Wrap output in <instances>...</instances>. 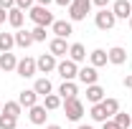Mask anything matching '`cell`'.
I'll return each mask as SVG.
<instances>
[{"label":"cell","instance_id":"1","mask_svg":"<svg viewBox=\"0 0 132 129\" xmlns=\"http://www.w3.org/2000/svg\"><path fill=\"white\" fill-rule=\"evenodd\" d=\"M28 15H31V20L36 25H41V28H48V25H53V20H56L48 8H41V5H33L31 10H28Z\"/></svg>","mask_w":132,"mask_h":129},{"label":"cell","instance_id":"2","mask_svg":"<svg viewBox=\"0 0 132 129\" xmlns=\"http://www.w3.org/2000/svg\"><path fill=\"white\" fill-rule=\"evenodd\" d=\"M92 10V0H74L69 5V20L71 23H79V20H86V13Z\"/></svg>","mask_w":132,"mask_h":129},{"label":"cell","instance_id":"3","mask_svg":"<svg viewBox=\"0 0 132 129\" xmlns=\"http://www.w3.org/2000/svg\"><path fill=\"white\" fill-rule=\"evenodd\" d=\"M114 23H117V18H114V13L109 8H102L97 15H94V25H97L99 31H112Z\"/></svg>","mask_w":132,"mask_h":129},{"label":"cell","instance_id":"4","mask_svg":"<svg viewBox=\"0 0 132 129\" xmlns=\"http://www.w3.org/2000/svg\"><path fill=\"white\" fill-rule=\"evenodd\" d=\"M64 112H66V119H71V122H79L84 116V104L79 99H69L64 101Z\"/></svg>","mask_w":132,"mask_h":129},{"label":"cell","instance_id":"5","mask_svg":"<svg viewBox=\"0 0 132 129\" xmlns=\"http://www.w3.org/2000/svg\"><path fill=\"white\" fill-rule=\"evenodd\" d=\"M15 73L18 76H23V79H31V76H36L38 73V68H36V58H20L18 61V66H15Z\"/></svg>","mask_w":132,"mask_h":129},{"label":"cell","instance_id":"6","mask_svg":"<svg viewBox=\"0 0 132 129\" xmlns=\"http://www.w3.org/2000/svg\"><path fill=\"white\" fill-rule=\"evenodd\" d=\"M56 71H59V76H61L64 81H74V79H76V73H79V66L66 58V61H61V63L56 66Z\"/></svg>","mask_w":132,"mask_h":129},{"label":"cell","instance_id":"7","mask_svg":"<svg viewBox=\"0 0 132 129\" xmlns=\"http://www.w3.org/2000/svg\"><path fill=\"white\" fill-rule=\"evenodd\" d=\"M112 13H114V18L119 20H130V15H132V3L130 0H114V5H112Z\"/></svg>","mask_w":132,"mask_h":129},{"label":"cell","instance_id":"8","mask_svg":"<svg viewBox=\"0 0 132 129\" xmlns=\"http://www.w3.org/2000/svg\"><path fill=\"white\" fill-rule=\"evenodd\" d=\"M76 79L81 81V84H86V86H94L99 81V73L94 66H84V68H79V73H76Z\"/></svg>","mask_w":132,"mask_h":129},{"label":"cell","instance_id":"9","mask_svg":"<svg viewBox=\"0 0 132 129\" xmlns=\"http://www.w3.org/2000/svg\"><path fill=\"white\" fill-rule=\"evenodd\" d=\"M56 56H51V53H43L38 61H36V68H38V73H51V71H56Z\"/></svg>","mask_w":132,"mask_h":129},{"label":"cell","instance_id":"10","mask_svg":"<svg viewBox=\"0 0 132 129\" xmlns=\"http://www.w3.org/2000/svg\"><path fill=\"white\" fill-rule=\"evenodd\" d=\"M46 106L43 104H36V106H31L28 109V119H31V124H36V127H41V124H46Z\"/></svg>","mask_w":132,"mask_h":129},{"label":"cell","instance_id":"11","mask_svg":"<svg viewBox=\"0 0 132 129\" xmlns=\"http://www.w3.org/2000/svg\"><path fill=\"white\" fill-rule=\"evenodd\" d=\"M51 31L56 33V38H64V41H66V38L74 33V25H71V20H53Z\"/></svg>","mask_w":132,"mask_h":129},{"label":"cell","instance_id":"12","mask_svg":"<svg viewBox=\"0 0 132 129\" xmlns=\"http://www.w3.org/2000/svg\"><path fill=\"white\" fill-rule=\"evenodd\" d=\"M18 104H20L23 109H31V106L38 104V94H36L33 89H23V91L18 94Z\"/></svg>","mask_w":132,"mask_h":129},{"label":"cell","instance_id":"13","mask_svg":"<svg viewBox=\"0 0 132 129\" xmlns=\"http://www.w3.org/2000/svg\"><path fill=\"white\" fill-rule=\"evenodd\" d=\"M104 94H107V91H104L99 84H94V86H86V101H89L92 106H94V104H102V101L107 99Z\"/></svg>","mask_w":132,"mask_h":129},{"label":"cell","instance_id":"14","mask_svg":"<svg viewBox=\"0 0 132 129\" xmlns=\"http://www.w3.org/2000/svg\"><path fill=\"white\" fill-rule=\"evenodd\" d=\"M107 61H109V63H114V66H122L125 61H127V51L122 48V46L109 48V51H107Z\"/></svg>","mask_w":132,"mask_h":129},{"label":"cell","instance_id":"15","mask_svg":"<svg viewBox=\"0 0 132 129\" xmlns=\"http://www.w3.org/2000/svg\"><path fill=\"white\" fill-rule=\"evenodd\" d=\"M76 94H79V89H76V84H74V81H64V84L59 86V96H61V101L76 99Z\"/></svg>","mask_w":132,"mask_h":129},{"label":"cell","instance_id":"16","mask_svg":"<svg viewBox=\"0 0 132 129\" xmlns=\"http://www.w3.org/2000/svg\"><path fill=\"white\" fill-rule=\"evenodd\" d=\"M69 61H74V63L86 61V48H84L81 43H71L69 46Z\"/></svg>","mask_w":132,"mask_h":129},{"label":"cell","instance_id":"17","mask_svg":"<svg viewBox=\"0 0 132 129\" xmlns=\"http://www.w3.org/2000/svg\"><path fill=\"white\" fill-rule=\"evenodd\" d=\"M107 63H109V61H107V51L104 48H94L89 53V66L99 68V66H107Z\"/></svg>","mask_w":132,"mask_h":129},{"label":"cell","instance_id":"18","mask_svg":"<svg viewBox=\"0 0 132 129\" xmlns=\"http://www.w3.org/2000/svg\"><path fill=\"white\" fill-rule=\"evenodd\" d=\"M33 91H36L38 96H48L51 91H53V86H51V81L43 76V79H36V84H33Z\"/></svg>","mask_w":132,"mask_h":129},{"label":"cell","instance_id":"19","mask_svg":"<svg viewBox=\"0 0 132 129\" xmlns=\"http://www.w3.org/2000/svg\"><path fill=\"white\" fill-rule=\"evenodd\" d=\"M13 35H15V46L18 48H28V46L36 43L33 35H31V31H18V33H13Z\"/></svg>","mask_w":132,"mask_h":129},{"label":"cell","instance_id":"20","mask_svg":"<svg viewBox=\"0 0 132 129\" xmlns=\"http://www.w3.org/2000/svg\"><path fill=\"white\" fill-rule=\"evenodd\" d=\"M23 20H26V13H23L20 8H10V10H8V23H10L13 28H20Z\"/></svg>","mask_w":132,"mask_h":129},{"label":"cell","instance_id":"21","mask_svg":"<svg viewBox=\"0 0 132 129\" xmlns=\"http://www.w3.org/2000/svg\"><path fill=\"white\" fill-rule=\"evenodd\" d=\"M48 48H51V56H66L69 53V46H66L64 38H53L48 43Z\"/></svg>","mask_w":132,"mask_h":129},{"label":"cell","instance_id":"22","mask_svg":"<svg viewBox=\"0 0 132 129\" xmlns=\"http://www.w3.org/2000/svg\"><path fill=\"white\" fill-rule=\"evenodd\" d=\"M15 46V35L13 33H0V53H10Z\"/></svg>","mask_w":132,"mask_h":129},{"label":"cell","instance_id":"23","mask_svg":"<svg viewBox=\"0 0 132 129\" xmlns=\"http://www.w3.org/2000/svg\"><path fill=\"white\" fill-rule=\"evenodd\" d=\"M0 114H8V116L18 119V116L23 114V106H20L18 101H5V104H3V112H0Z\"/></svg>","mask_w":132,"mask_h":129},{"label":"cell","instance_id":"24","mask_svg":"<svg viewBox=\"0 0 132 129\" xmlns=\"http://www.w3.org/2000/svg\"><path fill=\"white\" fill-rule=\"evenodd\" d=\"M112 122H114L119 129H132V116L127 112H117L114 116H112Z\"/></svg>","mask_w":132,"mask_h":129},{"label":"cell","instance_id":"25","mask_svg":"<svg viewBox=\"0 0 132 129\" xmlns=\"http://www.w3.org/2000/svg\"><path fill=\"white\" fill-rule=\"evenodd\" d=\"M15 66H18V58L13 53H0V68L3 71H15Z\"/></svg>","mask_w":132,"mask_h":129},{"label":"cell","instance_id":"26","mask_svg":"<svg viewBox=\"0 0 132 129\" xmlns=\"http://www.w3.org/2000/svg\"><path fill=\"white\" fill-rule=\"evenodd\" d=\"M61 104H64V101H61L59 94H48V96H43V106H46V112H56Z\"/></svg>","mask_w":132,"mask_h":129},{"label":"cell","instance_id":"27","mask_svg":"<svg viewBox=\"0 0 132 129\" xmlns=\"http://www.w3.org/2000/svg\"><path fill=\"white\" fill-rule=\"evenodd\" d=\"M92 119H94V122H102V124H104V122H109L107 109H104L102 104H94V106H92Z\"/></svg>","mask_w":132,"mask_h":129},{"label":"cell","instance_id":"28","mask_svg":"<svg viewBox=\"0 0 132 129\" xmlns=\"http://www.w3.org/2000/svg\"><path fill=\"white\" fill-rule=\"evenodd\" d=\"M102 106L107 109V116H109V119L119 112V101H117V99H104V101H102Z\"/></svg>","mask_w":132,"mask_h":129},{"label":"cell","instance_id":"29","mask_svg":"<svg viewBox=\"0 0 132 129\" xmlns=\"http://www.w3.org/2000/svg\"><path fill=\"white\" fill-rule=\"evenodd\" d=\"M18 127V119L8 116V114H0V129H15Z\"/></svg>","mask_w":132,"mask_h":129},{"label":"cell","instance_id":"30","mask_svg":"<svg viewBox=\"0 0 132 129\" xmlns=\"http://www.w3.org/2000/svg\"><path fill=\"white\" fill-rule=\"evenodd\" d=\"M31 35H33V41H36V43H41V41H46V28L36 25V28L31 31Z\"/></svg>","mask_w":132,"mask_h":129},{"label":"cell","instance_id":"31","mask_svg":"<svg viewBox=\"0 0 132 129\" xmlns=\"http://www.w3.org/2000/svg\"><path fill=\"white\" fill-rule=\"evenodd\" d=\"M33 5H36V0H15V8H20L23 13H26V10H31Z\"/></svg>","mask_w":132,"mask_h":129},{"label":"cell","instance_id":"32","mask_svg":"<svg viewBox=\"0 0 132 129\" xmlns=\"http://www.w3.org/2000/svg\"><path fill=\"white\" fill-rule=\"evenodd\" d=\"M0 8L3 10H10V8H15V0H0Z\"/></svg>","mask_w":132,"mask_h":129},{"label":"cell","instance_id":"33","mask_svg":"<svg viewBox=\"0 0 132 129\" xmlns=\"http://www.w3.org/2000/svg\"><path fill=\"white\" fill-rule=\"evenodd\" d=\"M92 5H97L99 10H102V8H107V5H109V0H92Z\"/></svg>","mask_w":132,"mask_h":129},{"label":"cell","instance_id":"34","mask_svg":"<svg viewBox=\"0 0 132 129\" xmlns=\"http://www.w3.org/2000/svg\"><path fill=\"white\" fill-rule=\"evenodd\" d=\"M102 129H119V127H117L114 122H112V119H109V122H104V127H102Z\"/></svg>","mask_w":132,"mask_h":129},{"label":"cell","instance_id":"35","mask_svg":"<svg viewBox=\"0 0 132 129\" xmlns=\"http://www.w3.org/2000/svg\"><path fill=\"white\" fill-rule=\"evenodd\" d=\"M53 0H36V5H41V8H48Z\"/></svg>","mask_w":132,"mask_h":129},{"label":"cell","instance_id":"36","mask_svg":"<svg viewBox=\"0 0 132 129\" xmlns=\"http://www.w3.org/2000/svg\"><path fill=\"white\" fill-rule=\"evenodd\" d=\"M122 84H125L127 89H132V73H130V76H125V81H122Z\"/></svg>","mask_w":132,"mask_h":129},{"label":"cell","instance_id":"37","mask_svg":"<svg viewBox=\"0 0 132 129\" xmlns=\"http://www.w3.org/2000/svg\"><path fill=\"white\" fill-rule=\"evenodd\" d=\"M53 3H59V5H64V8H69V5H71L74 0H53Z\"/></svg>","mask_w":132,"mask_h":129},{"label":"cell","instance_id":"38","mask_svg":"<svg viewBox=\"0 0 132 129\" xmlns=\"http://www.w3.org/2000/svg\"><path fill=\"white\" fill-rule=\"evenodd\" d=\"M5 18H8V10H3V8H0V23H3Z\"/></svg>","mask_w":132,"mask_h":129},{"label":"cell","instance_id":"39","mask_svg":"<svg viewBox=\"0 0 132 129\" xmlns=\"http://www.w3.org/2000/svg\"><path fill=\"white\" fill-rule=\"evenodd\" d=\"M46 129H61V127H59V124H48Z\"/></svg>","mask_w":132,"mask_h":129},{"label":"cell","instance_id":"40","mask_svg":"<svg viewBox=\"0 0 132 129\" xmlns=\"http://www.w3.org/2000/svg\"><path fill=\"white\" fill-rule=\"evenodd\" d=\"M76 129H94V127H89V124H81V127H76Z\"/></svg>","mask_w":132,"mask_h":129},{"label":"cell","instance_id":"41","mask_svg":"<svg viewBox=\"0 0 132 129\" xmlns=\"http://www.w3.org/2000/svg\"><path fill=\"white\" fill-rule=\"evenodd\" d=\"M0 112H3V99H0Z\"/></svg>","mask_w":132,"mask_h":129},{"label":"cell","instance_id":"42","mask_svg":"<svg viewBox=\"0 0 132 129\" xmlns=\"http://www.w3.org/2000/svg\"><path fill=\"white\" fill-rule=\"evenodd\" d=\"M130 28H132V15H130Z\"/></svg>","mask_w":132,"mask_h":129}]
</instances>
